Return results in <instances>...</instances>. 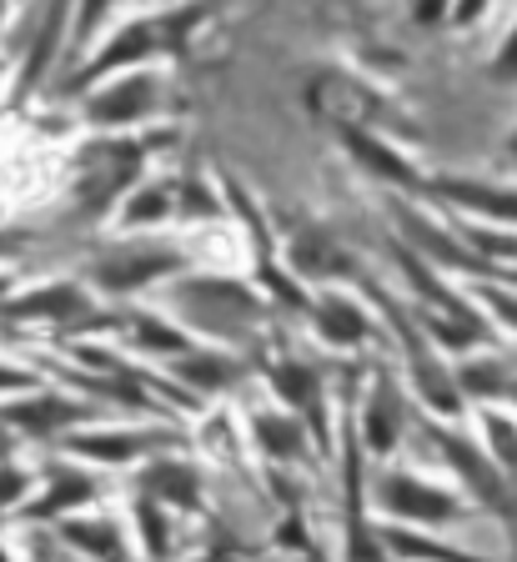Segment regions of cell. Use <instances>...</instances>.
I'll use <instances>...</instances> for the list:
<instances>
[{"instance_id": "cell-1", "label": "cell", "mask_w": 517, "mask_h": 562, "mask_svg": "<svg viewBox=\"0 0 517 562\" xmlns=\"http://www.w3.org/2000/svg\"><path fill=\"white\" fill-rule=\"evenodd\" d=\"M81 166H86L81 201L95 211V206H106V201L116 196L121 187H126L131 176H136V166H142V151H136V146H126V140H111V146H91Z\"/></svg>"}, {"instance_id": "cell-2", "label": "cell", "mask_w": 517, "mask_h": 562, "mask_svg": "<svg viewBox=\"0 0 517 562\" xmlns=\"http://www.w3.org/2000/svg\"><path fill=\"white\" fill-rule=\"evenodd\" d=\"M382 503L397 517H412V522H447V517L458 513V503L447 492L427 487L417 477H382Z\"/></svg>"}, {"instance_id": "cell-3", "label": "cell", "mask_w": 517, "mask_h": 562, "mask_svg": "<svg viewBox=\"0 0 517 562\" xmlns=\"http://www.w3.org/2000/svg\"><path fill=\"white\" fill-rule=\"evenodd\" d=\"M171 267H177L171 251H121V257L101 261L95 277H101V286H111V292H136V286H146L151 277H161V271H171Z\"/></svg>"}, {"instance_id": "cell-4", "label": "cell", "mask_w": 517, "mask_h": 562, "mask_svg": "<svg viewBox=\"0 0 517 562\" xmlns=\"http://www.w3.org/2000/svg\"><path fill=\"white\" fill-rule=\"evenodd\" d=\"M312 101H317V111H327L331 121H341V126H357V121H367L376 111L372 95L357 81H347V76H322V81L312 86Z\"/></svg>"}, {"instance_id": "cell-5", "label": "cell", "mask_w": 517, "mask_h": 562, "mask_svg": "<svg viewBox=\"0 0 517 562\" xmlns=\"http://www.w3.org/2000/svg\"><path fill=\"white\" fill-rule=\"evenodd\" d=\"M151 95H156L151 76H131V81H121L116 91L95 95V101H91V116L95 121H131V116H142L146 105H151Z\"/></svg>"}, {"instance_id": "cell-6", "label": "cell", "mask_w": 517, "mask_h": 562, "mask_svg": "<svg viewBox=\"0 0 517 562\" xmlns=\"http://www.w3.org/2000/svg\"><path fill=\"white\" fill-rule=\"evenodd\" d=\"M397 427H402V407H397V397H392V386L382 382L372 407H367V447H372V452H392V447H397Z\"/></svg>"}, {"instance_id": "cell-7", "label": "cell", "mask_w": 517, "mask_h": 562, "mask_svg": "<svg viewBox=\"0 0 517 562\" xmlns=\"http://www.w3.org/2000/svg\"><path fill=\"white\" fill-rule=\"evenodd\" d=\"M322 337L352 347V341L367 337V316L357 312L347 296H327V302H322Z\"/></svg>"}, {"instance_id": "cell-8", "label": "cell", "mask_w": 517, "mask_h": 562, "mask_svg": "<svg viewBox=\"0 0 517 562\" xmlns=\"http://www.w3.org/2000/svg\"><path fill=\"white\" fill-rule=\"evenodd\" d=\"M442 196L462 201V206H477V211H487V216H513L517 222V191L472 187V181H442Z\"/></svg>"}, {"instance_id": "cell-9", "label": "cell", "mask_w": 517, "mask_h": 562, "mask_svg": "<svg viewBox=\"0 0 517 562\" xmlns=\"http://www.w3.org/2000/svg\"><path fill=\"white\" fill-rule=\"evenodd\" d=\"M15 312H41V316H56V322H81V316H91V312H86V302L71 292V286H50V292L25 296Z\"/></svg>"}, {"instance_id": "cell-10", "label": "cell", "mask_w": 517, "mask_h": 562, "mask_svg": "<svg viewBox=\"0 0 517 562\" xmlns=\"http://www.w3.org/2000/svg\"><path fill=\"white\" fill-rule=\"evenodd\" d=\"M462 386H468V392H482V397H517V382L493 362L462 367Z\"/></svg>"}, {"instance_id": "cell-11", "label": "cell", "mask_w": 517, "mask_h": 562, "mask_svg": "<svg viewBox=\"0 0 517 562\" xmlns=\"http://www.w3.org/2000/svg\"><path fill=\"white\" fill-rule=\"evenodd\" d=\"M277 386H282V397L292 402V407L317 412V376L306 372V367H296V362L277 367Z\"/></svg>"}, {"instance_id": "cell-12", "label": "cell", "mask_w": 517, "mask_h": 562, "mask_svg": "<svg viewBox=\"0 0 517 562\" xmlns=\"http://www.w3.org/2000/svg\"><path fill=\"white\" fill-rule=\"evenodd\" d=\"M487 427V442H493V457H497V468L507 472V477L517 482V422H507V417H487L482 422Z\"/></svg>"}, {"instance_id": "cell-13", "label": "cell", "mask_w": 517, "mask_h": 562, "mask_svg": "<svg viewBox=\"0 0 517 562\" xmlns=\"http://www.w3.org/2000/svg\"><path fill=\"white\" fill-rule=\"evenodd\" d=\"M257 437H261V447H267V452H277V457H296V452H302V432H296L292 422H282V417H257Z\"/></svg>"}, {"instance_id": "cell-14", "label": "cell", "mask_w": 517, "mask_h": 562, "mask_svg": "<svg viewBox=\"0 0 517 562\" xmlns=\"http://www.w3.org/2000/svg\"><path fill=\"white\" fill-rule=\"evenodd\" d=\"M86 407H71V402H31V407H15L11 422H25V427H60V422H76Z\"/></svg>"}, {"instance_id": "cell-15", "label": "cell", "mask_w": 517, "mask_h": 562, "mask_svg": "<svg viewBox=\"0 0 517 562\" xmlns=\"http://www.w3.org/2000/svg\"><path fill=\"white\" fill-rule=\"evenodd\" d=\"M146 487L171 497V503H196V477H191L187 468H156L151 477H146Z\"/></svg>"}, {"instance_id": "cell-16", "label": "cell", "mask_w": 517, "mask_h": 562, "mask_svg": "<svg viewBox=\"0 0 517 562\" xmlns=\"http://www.w3.org/2000/svg\"><path fill=\"white\" fill-rule=\"evenodd\" d=\"M387 542L402 552V558H432V562H472L468 552H452V548H437V542H423L412 532H387Z\"/></svg>"}, {"instance_id": "cell-17", "label": "cell", "mask_w": 517, "mask_h": 562, "mask_svg": "<svg viewBox=\"0 0 517 562\" xmlns=\"http://www.w3.org/2000/svg\"><path fill=\"white\" fill-rule=\"evenodd\" d=\"M142 447H146V437H81V442H76V452L116 462V457H136Z\"/></svg>"}, {"instance_id": "cell-18", "label": "cell", "mask_w": 517, "mask_h": 562, "mask_svg": "<svg viewBox=\"0 0 517 562\" xmlns=\"http://www.w3.org/2000/svg\"><path fill=\"white\" fill-rule=\"evenodd\" d=\"M352 151L362 156V161H376V171H382V176H392V181H412V171H407V166H402V161H397V156H392V151H382L376 140H367V136H352Z\"/></svg>"}, {"instance_id": "cell-19", "label": "cell", "mask_w": 517, "mask_h": 562, "mask_svg": "<svg viewBox=\"0 0 517 562\" xmlns=\"http://www.w3.org/2000/svg\"><path fill=\"white\" fill-rule=\"evenodd\" d=\"M86 497H91V482H86V477H60V482H56V492H50V497L36 507V513H41V517H50V513H60V507L86 503Z\"/></svg>"}, {"instance_id": "cell-20", "label": "cell", "mask_w": 517, "mask_h": 562, "mask_svg": "<svg viewBox=\"0 0 517 562\" xmlns=\"http://www.w3.org/2000/svg\"><path fill=\"white\" fill-rule=\"evenodd\" d=\"M66 538L76 542V548H86V552H106V558H116V532H111L106 522H95V527H66Z\"/></svg>"}, {"instance_id": "cell-21", "label": "cell", "mask_w": 517, "mask_h": 562, "mask_svg": "<svg viewBox=\"0 0 517 562\" xmlns=\"http://www.w3.org/2000/svg\"><path fill=\"white\" fill-rule=\"evenodd\" d=\"M156 216H166V191H146V196H136V206L126 211V222H156Z\"/></svg>"}, {"instance_id": "cell-22", "label": "cell", "mask_w": 517, "mask_h": 562, "mask_svg": "<svg viewBox=\"0 0 517 562\" xmlns=\"http://www.w3.org/2000/svg\"><path fill=\"white\" fill-rule=\"evenodd\" d=\"M493 76H497V81H517V25H513V35H507V46L497 50Z\"/></svg>"}, {"instance_id": "cell-23", "label": "cell", "mask_w": 517, "mask_h": 562, "mask_svg": "<svg viewBox=\"0 0 517 562\" xmlns=\"http://www.w3.org/2000/svg\"><path fill=\"white\" fill-rule=\"evenodd\" d=\"M142 527H146V548L161 558V552H166V532H161V513H156L151 503H142Z\"/></svg>"}, {"instance_id": "cell-24", "label": "cell", "mask_w": 517, "mask_h": 562, "mask_svg": "<svg viewBox=\"0 0 517 562\" xmlns=\"http://www.w3.org/2000/svg\"><path fill=\"white\" fill-rule=\"evenodd\" d=\"M21 487H25L21 472H0V507L15 503V497H21Z\"/></svg>"}, {"instance_id": "cell-25", "label": "cell", "mask_w": 517, "mask_h": 562, "mask_svg": "<svg viewBox=\"0 0 517 562\" xmlns=\"http://www.w3.org/2000/svg\"><path fill=\"white\" fill-rule=\"evenodd\" d=\"M101 11H106V0H86V11H81V35L91 31L95 21H101Z\"/></svg>"}, {"instance_id": "cell-26", "label": "cell", "mask_w": 517, "mask_h": 562, "mask_svg": "<svg viewBox=\"0 0 517 562\" xmlns=\"http://www.w3.org/2000/svg\"><path fill=\"white\" fill-rule=\"evenodd\" d=\"M493 306H497V312H503V316H507V322H517V302H513V296L493 292Z\"/></svg>"}, {"instance_id": "cell-27", "label": "cell", "mask_w": 517, "mask_h": 562, "mask_svg": "<svg viewBox=\"0 0 517 562\" xmlns=\"http://www.w3.org/2000/svg\"><path fill=\"white\" fill-rule=\"evenodd\" d=\"M417 15H423V21H437V15H442V0H423V5H417Z\"/></svg>"}, {"instance_id": "cell-28", "label": "cell", "mask_w": 517, "mask_h": 562, "mask_svg": "<svg viewBox=\"0 0 517 562\" xmlns=\"http://www.w3.org/2000/svg\"><path fill=\"white\" fill-rule=\"evenodd\" d=\"M482 11V0H458V21H472Z\"/></svg>"}, {"instance_id": "cell-29", "label": "cell", "mask_w": 517, "mask_h": 562, "mask_svg": "<svg viewBox=\"0 0 517 562\" xmlns=\"http://www.w3.org/2000/svg\"><path fill=\"white\" fill-rule=\"evenodd\" d=\"M0 386H25V376H21V372H5V367H0Z\"/></svg>"}, {"instance_id": "cell-30", "label": "cell", "mask_w": 517, "mask_h": 562, "mask_svg": "<svg viewBox=\"0 0 517 562\" xmlns=\"http://www.w3.org/2000/svg\"><path fill=\"white\" fill-rule=\"evenodd\" d=\"M212 562H241V558H232V552H222V558H212Z\"/></svg>"}, {"instance_id": "cell-31", "label": "cell", "mask_w": 517, "mask_h": 562, "mask_svg": "<svg viewBox=\"0 0 517 562\" xmlns=\"http://www.w3.org/2000/svg\"><path fill=\"white\" fill-rule=\"evenodd\" d=\"M507 151H513V156H517V131H513V140H507Z\"/></svg>"}, {"instance_id": "cell-32", "label": "cell", "mask_w": 517, "mask_h": 562, "mask_svg": "<svg viewBox=\"0 0 517 562\" xmlns=\"http://www.w3.org/2000/svg\"><path fill=\"white\" fill-rule=\"evenodd\" d=\"M0 562H11V558H5V552H0Z\"/></svg>"}, {"instance_id": "cell-33", "label": "cell", "mask_w": 517, "mask_h": 562, "mask_svg": "<svg viewBox=\"0 0 517 562\" xmlns=\"http://www.w3.org/2000/svg\"><path fill=\"white\" fill-rule=\"evenodd\" d=\"M60 5H66V0H60Z\"/></svg>"}]
</instances>
